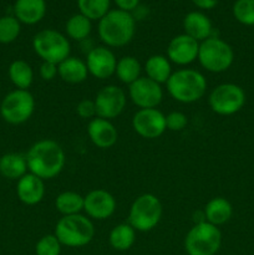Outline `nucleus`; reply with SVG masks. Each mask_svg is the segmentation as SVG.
<instances>
[{
	"label": "nucleus",
	"mask_w": 254,
	"mask_h": 255,
	"mask_svg": "<svg viewBox=\"0 0 254 255\" xmlns=\"http://www.w3.org/2000/svg\"><path fill=\"white\" fill-rule=\"evenodd\" d=\"M199 42L187 34H179L167 46V59L179 66H187L198 57Z\"/></svg>",
	"instance_id": "obj_16"
},
{
	"label": "nucleus",
	"mask_w": 254,
	"mask_h": 255,
	"mask_svg": "<svg viewBox=\"0 0 254 255\" xmlns=\"http://www.w3.org/2000/svg\"><path fill=\"white\" fill-rule=\"evenodd\" d=\"M85 62H86L89 74L95 79L106 80L115 75V71H116V56L114 51L105 45L89 50Z\"/></svg>",
	"instance_id": "obj_14"
},
{
	"label": "nucleus",
	"mask_w": 254,
	"mask_h": 255,
	"mask_svg": "<svg viewBox=\"0 0 254 255\" xmlns=\"http://www.w3.org/2000/svg\"><path fill=\"white\" fill-rule=\"evenodd\" d=\"M61 243L55 234H46L41 237L35 246L36 255H60L61 254Z\"/></svg>",
	"instance_id": "obj_33"
},
{
	"label": "nucleus",
	"mask_w": 254,
	"mask_h": 255,
	"mask_svg": "<svg viewBox=\"0 0 254 255\" xmlns=\"http://www.w3.org/2000/svg\"><path fill=\"white\" fill-rule=\"evenodd\" d=\"M128 96L139 110L157 109L163 99V90L159 84L141 76L128 86Z\"/></svg>",
	"instance_id": "obj_13"
},
{
	"label": "nucleus",
	"mask_w": 254,
	"mask_h": 255,
	"mask_svg": "<svg viewBox=\"0 0 254 255\" xmlns=\"http://www.w3.org/2000/svg\"><path fill=\"white\" fill-rule=\"evenodd\" d=\"M76 114L84 120H94L96 117V106L94 100L85 99L80 101L76 106Z\"/></svg>",
	"instance_id": "obj_35"
},
{
	"label": "nucleus",
	"mask_w": 254,
	"mask_h": 255,
	"mask_svg": "<svg viewBox=\"0 0 254 255\" xmlns=\"http://www.w3.org/2000/svg\"><path fill=\"white\" fill-rule=\"evenodd\" d=\"M114 1L120 10H124V11H127V12H132L138 7L139 1H141V0H114Z\"/></svg>",
	"instance_id": "obj_37"
},
{
	"label": "nucleus",
	"mask_w": 254,
	"mask_h": 255,
	"mask_svg": "<svg viewBox=\"0 0 254 255\" xmlns=\"http://www.w3.org/2000/svg\"><path fill=\"white\" fill-rule=\"evenodd\" d=\"M45 0H16L14 4V16L21 24L35 25L46 14Z\"/></svg>",
	"instance_id": "obj_20"
},
{
	"label": "nucleus",
	"mask_w": 254,
	"mask_h": 255,
	"mask_svg": "<svg viewBox=\"0 0 254 255\" xmlns=\"http://www.w3.org/2000/svg\"><path fill=\"white\" fill-rule=\"evenodd\" d=\"M183 30L184 34L193 37L198 42L214 36L211 19L202 11L188 12L183 19Z\"/></svg>",
	"instance_id": "obj_19"
},
{
	"label": "nucleus",
	"mask_w": 254,
	"mask_h": 255,
	"mask_svg": "<svg viewBox=\"0 0 254 255\" xmlns=\"http://www.w3.org/2000/svg\"><path fill=\"white\" fill-rule=\"evenodd\" d=\"M87 133L92 143L101 149L111 148L119 139V132L110 120L95 117L89 122Z\"/></svg>",
	"instance_id": "obj_17"
},
{
	"label": "nucleus",
	"mask_w": 254,
	"mask_h": 255,
	"mask_svg": "<svg viewBox=\"0 0 254 255\" xmlns=\"http://www.w3.org/2000/svg\"><path fill=\"white\" fill-rule=\"evenodd\" d=\"M54 234L61 246L69 248H81L91 243L95 237V227L87 216L74 214L59 219Z\"/></svg>",
	"instance_id": "obj_4"
},
{
	"label": "nucleus",
	"mask_w": 254,
	"mask_h": 255,
	"mask_svg": "<svg viewBox=\"0 0 254 255\" xmlns=\"http://www.w3.org/2000/svg\"><path fill=\"white\" fill-rule=\"evenodd\" d=\"M32 49L35 54L46 62L59 65L71 54L69 39L54 29H45L32 37Z\"/></svg>",
	"instance_id": "obj_7"
},
{
	"label": "nucleus",
	"mask_w": 254,
	"mask_h": 255,
	"mask_svg": "<svg viewBox=\"0 0 254 255\" xmlns=\"http://www.w3.org/2000/svg\"><path fill=\"white\" fill-rule=\"evenodd\" d=\"M116 199L105 189H94L84 197V212L90 219L105 221L116 211Z\"/></svg>",
	"instance_id": "obj_15"
},
{
	"label": "nucleus",
	"mask_w": 254,
	"mask_h": 255,
	"mask_svg": "<svg viewBox=\"0 0 254 255\" xmlns=\"http://www.w3.org/2000/svg\"><path fill=\"white\" fill-rule=\"evenodd\" d=\"M92 30L91 20L82 14H74L67 19L65 31L70 39L75 41H84L90 36Z\"/></svg>",
	"instance_id": "obj_29"
},
{
	"label": "nucleus",
	"mask_w": 254,
	"mask_h": 255,
	"mask_svg": "<svg viewBox=\"0 0 254 255\" xmlns=\"http://www.w3.org/2000/svg\"><path fill=\"white\" fill-rule=\"evenodd\" d=\"M25 157L30 173L44 181L59 176L66 162L62 147L54 139L47 138L35 142Z\"/></svg>",
	"instance_id": "obj_1"
},
{
	"label": "nucleus",
	"mask_w": 254,
	"mask_h": 255,
	"mask_svg": "<svg viewBox=\"0 0 254 255\" xmlns=\"http://www.w3.org/2000/svg\"><path fill=\"white\" fill-rule=\"evenodd\" d=\"M39 74L44 81H52L55 77L59 76V74H57V65L52 64V62L42 61V64L40 65Z\"/></svg>",
	"instance_id": "obj_36"
},
{
	"label": "nucleus",
	"mask_w": 254,
	"mask_h": 255,
	"mask_svg": "<svg viewBox=\"0 0 254 255\" xmlns=\"http://www.w3.org/2000/svg\"><path fill=\"white\" fill-rule=\"evenodd\" d=\"M57 74L59 77L66 84L77 85L86 81L89 76L86 62L84 60L75 56H69L64 61L57 65Z\"/></svg>",
	"instance_id": "obj_21"
},
{
	"label": "nucleus",
	"mask_w": 254,
	"mask_h": 255,
	"mask_svg": "<svg viewBox=\"0 0 254 255\" xmlns=\"http://www.w3.org/2000/svg\"><path fill=\"white\" fill-rule=\"evenodd\" d=\"M162 203L157 196L143 193L131 204L127 223L136 232H149L157 227L162 218Z\"/></svg>",
	"instance_id": "obj_6"
},
{
	"label": "nucleus",
	"mask_w": 254,
	"mask_h": 255,
	"mask_svg": "<svg viewBox=\"0 0 254 255\" xmlns=\"http://www.w3.org/2000/svg\"><path fill=\"white\" fill-rule=\"evenodd\" d=\"M142 66L134 56H124L117 61L115 75L121 82L126 85L133 84L141 77Z\"/></svg>",
	"instance_id": "obj_28"
},
{
	"label": "nucleus",
	"mask_w": 254,
	"mask_h": 255,
	"mask_svg": "<svg viewBox=\"0 0 254 255\" xmlns=\"http://www.w3.org/2000/svg\"><path fill=\"white\" fill-rule=\"evenodd\" d=\"M94 101L96 106V117L111 121L124 112L127 97L121 87L116 85H107L97 92Z\"/></svg>",
	"instance_id": "obj_11"
},
{
	"label": "nucleus",
	"mask_w": 254,
	"mask_h": 255,
	"mask_svg": "<svg viewBox=\"0 0 254 255\" xmlns=\"http://www.w3.org/2000/svg\"><path fill=\"white\" fill-rule=\"evenodd\" d=\"M169 96L181 104H193L206 95L207 80L193 69H179L172 72L166 82Z\"/></svg>",
	"instance_id": "obj_3"
},
{
	"label": "nucleus",
	"mask_w": 254,
	"mask_h": 255,
	"mask_svg": "<svg viewBox=\"0 0 254 255\" xmlns=\"http://www.w3.org/2000/svg\"><path fill=\"white\" fill-rule=\"evenodd\" d=\"M97 31L105 46H126L132 41L136 32V17L132 12L124 10H110L101 20H99Z\"/></svg>",
	"instance_id": "obj_2"
},
{
	"label": "nucleus",
	"mask_w": 254,
	"mask_h": 255,
	"mask_svg": "<svg viewBox=\"0 0 254 255\" xmlns=\"http://www.w3.org/2000/svg\"><path fill=\"white\" fill-rule=\"evenodd\" d=\"M144 72L152 81L162 85L166 84L172 75L171 61L164 55H152L144 62Z\"/></svg>",
	"instance_id": "obj_24"
},
{
	"label": "nucleus",
	"mask_w": 254,
	"mask_h": 255,
	"mask_svg": "<svg viewBox=\"0 0 254 255\" xmlns=\"http://www.w3.org/2000/svg\"><path fill=\"white\" fill-rule=\"evenodd\" d=\"M236 20L247 26L254 25V0H237L233 5Z\"/></svg>",
	"instance_id": "obj_32"
},
{
	"label": "nucleus",
	"mask_w": 254,
	"mask_h": 255,
	"mask_svg": "<svg viewBox=\"0 0 254 255\" xmlns=\"http://www.w3.org/2000/svg\"><path fill=\"white\" fill-rule=\"evenodd\" d=\"M203 213L206 217V222L219 227L226 224L232 218L233 207L231 202L227 201L223 197H214L206 204Z\"/></svg>",
	"instance_id": "obj_22"
},
{
	"label": "nucleus",
	"mask_w": 254,
	"mask_h": 255,
	"mask_svg": "<svg viewBox=\"0 0 254 255\" xmlns=\"http://www.w3.org/2000/svg\"><path fill=\"white\" fill-rule=\"evenodd\" d=\"M21 22L11 15L0 17V44H11L19 37Z\"/></svg>",
	"instance_id": "obj_31"
},
{
	"label": "nucleus",
	"mask_w": 254,
	"mask_h": 255,
	"mask_svg": "<svg viewBox=\"0 0 254 255\" xmlns=\"http://www.w3.org/2000/svg\"><path fill=\"white\" fill-rule=\"evenodd\" d=\"M208 104L214 114L231 116L243 109L246 104V92L236 84H221L211 91Z\"/></svg>",
	"instance_id": "obj_10"
},
{
	"label": "nucleus",
	"mask_w": 254,
	"mask_h": 255,
	"mask_svg": "<svg viewBox=\"0 0 254 255\" xmlns=\"http://www.w3.org/2000/svg\"><path fill=\"white\" fill-rule=\"evenodd\" d=\"M35 111V99L29 90H14L2 99L0 115L10 125H21L30 120Z\"/></svg>",
	"instance_id": "obj_9"
},
{
	"label": "nucleus",
	"mask_w": 254,
	"mask_h": 255,
	"mask_svg": "<svg viewBox=\"0 0 254 255\" xmlns=\"http://www.w3.org/2000/svg\"><path fill=\"white\" fill-rule=\"evenodd\" d=\"M136 241V231L128 223L117 224L110 232V246L117 252H126Z\"/></svg>",
	"instance_id": "obj_25"
},
{
	"label": "nucleus",
	"mask_w": 254,
	"mask_h": 255,
	"mask_svg": "<svg viewBox=\"0 0 254 255\" xmlns=\"http://www.w3.org/2000/svg\"><path fill=\"white\" fill-rule=\"evenodd\" d=\"M197 60L204 70L212 74L227 71L234 61V51L231 45L218 36H211L199 42Z\"/></svg>",
	"instance_id": "obj_5"
},
{
	"label": "nucleus",
	"mask_w": 254,
	"mask_h": 255,
	"mask_svg": "<svg viewBox=\"0 0 254 255\" xmlns=\"http://www.w3.org/2000/svg\"><path fill=\"white\" fill-rule=\"evenodd\" d=\"M132 128L142 138L154 139L166 132V115L157 109H141L132 117Z\"/></svg>",
	"instance_id": "obj_12"
},
{
	"label": "nucleus",
	"mask_w": 254,
	"mask_h": 255,
	"mask_svg": "<svg viewBox=\"0 0 254 255\" xmlns=\"http://www.w3.org/2000/svg\"><path fill=\"white\" fill-rule=\"evenodd\" d=\"M111 0H77V7L80 14L87 19L101 20L110 11Z\"/></svg>",
	"instance_id": "obj_30"
},
{
	"label": "nucleus",
	"mask_w": 254,
	"mask_h": 255,
	"mask_svg": "<svg viewBox=\"0 0 254 255\" xmlns=\"http://www.w3.org/2000/svg\"><path fill=\"white\" fill-rule=\"evenodd\" d=\"M26 157L20 153H5L0 157V174L6 179L19 181L27 173Z\"/></svg>",
	"instance_id": "obj_23"
},
{
	"label": "nucleus",
	"mask_w": 254,
	"mask_h": 255,
	"mask_svg": "<svg viewBox=\"0 0 254 255\" xmlns=\"http://www.w3.org/2000/svg\"><path fill=\"white\" fill-rule=\"evenodd\" d=\"M16 194L19 201L26 206L40 203L45 196L44 179L29 172L17 181Z\"/></svg>",
	"instance_id": "obj_18"
},
{
	"label": "nucleus",
	"mask_w": 254,
	"mask_h": 255,
	"mask_svg": "<svg viewBox=\"0 0 254 255\" xmlns=\"http://www.w3.org/2000/svg\"><path fill=\"white\" fill-rule=\"evenodd\" d=\"M9 79L17 90H29L34 82V71L24 60H15L9 66Z\"/></svg>",
	"instance_id": "obj_26"
},
{
	"label": "nucleus",
	"mask_w": 254,
	"mask_h": 255,
	"mask_svg": "<svg viewBox=\"0 0 254 255\" xmlns=\"http://www.w3.org/2000/svg\"><path fill=\"white\" fill-rule=\"evenodd\" d=\"M55 208L62 217L80 214L84 211V197L77 192H62L55 199Z\"/></svg>",
	"instance_id": "obj_27"
},
{
	"label": "nucleus",
	"mask_w": 254,
	"mask_h": 255,
	"mask_svg": "<svg viewBox=\"0 0 254 255\" xmlns=\"http://www.w3.org/2000/svg\"><path fill=\"white\" fill-rule=\"evenodd\" d=\"M188 125V119L186 115L181 111L169 112L166 116V127L167 129L173 132L183 131Z\"/></svg>",
	"instance_id": "obj_34"
},
{
	"label": "nucleus",
	"mask_w": 254,
	"mask_h": 255,
	"mask_svg": "<svg viewBox=\"0 0 254 255\" xmlns=\"http://www.w3.org/2000/svg\"><path fill=\"white\" fill-rule=\"evenodd\" d=\"M221 246V231L208 222L194 224L184 238V251L188 255H216Z\"/></svg>",
	"instance_id": "obj_8"
},
{
	"label": "nucleus",
	"mask_w": 254,
	"mask_h": 255,
	"mask_svg": "<svg viewBox=\"0 0 254 255\" xmlns=\"http://www.w3.org/2000/svg\"><path fill=\"white\" fill-rule=\"evenodd\" d=\"M218 1L219 0H192V2L202 10L214 9L217 6V4H218Z\"/></svg>",
	"instance_id": "obj_38"
}]
</instances>
